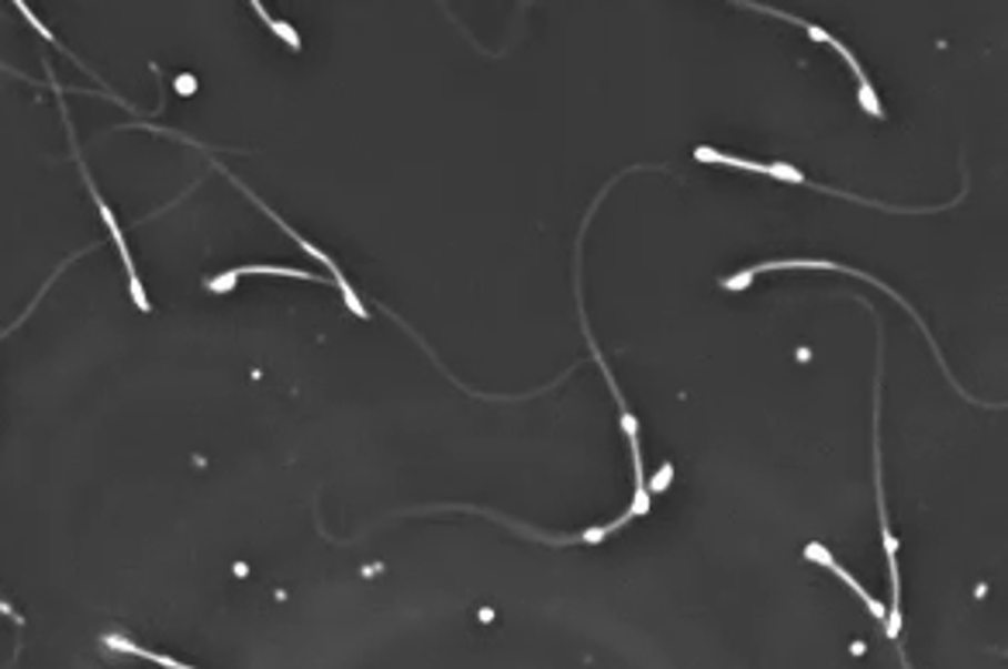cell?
I'll use <instances>...</instances> for the list:
<instances>
[{"label":"cell","instance_id":"7a4b0ae2","mask_svg":"<svg viewBox=\"0 0 1008 669\" xmlns=\"http://www.w3.org/2000/svg\"><path fill=\"white\" fill-rule=\"evenodd\" d=\"M214 170H222V176H229V180H232V183H235V186L242 190V194H245V197H249L252 204H256V207H260L263 214H270V217L276 221V229H280V232H288V235H291V239H294V242H298V245H301V249L308 252V256H311V260H319V263H322L325 270H332V280H335V286H339V294L345 297V304H350V311H353L356 317H370V314H366V304L360 301V294L353 291V283H350V280H345V273L339 270V263H335V260L329 256V252H322L319 245H311V242H308V239H304L301 232H294V229L288 225V221H283V217H280V214H276V211H273L270 204H263V201H260L256 194H252V190H249V186H242V180H239L235 173H229V170H225L222 163H214Z\"/></svg>","mask_w":1008,"mask_h":669},{"label":"cell","instance_id":"52a82bcc","mask_svg":"<svg viewBox=\"0 0 1008 669\" xmlns=\"http://www.w3.org/2000/svg\"><path fill=\"white\" fill-rule=\"evenodd\" d=\"M805 559H812V562H818V566H826L829 572H836V577H839V580H843V584H846L849 590H854V594H857V597H860V600L867 604V608H870V615H874V618H877L880 625H885V621H888V611H885V604H880V600H874V597H870V594H867V590H864V587H860V584H857L854 577H849V572H846V569H843V566H839V562H836V559H833V556H829V553L823 549V546H818V541H812V546L805 549Z\"/></svg>","mask_w":1008,"mask_h":669},{"label":"cell","instance_id":"5b68a950","mask_svg":"<svg viewBox=\"0 0 1008 669\" xmlns=\"http://www.w3.org/2000/svg\"><path fill=\"white\" fill-rule=\"evenodd\" d=\"M77 163H80L83 183H87V190H90V201L98 204V214H101L104 229H108V235H111V242H114V249H118L121 266H124V273H129V291H132V301L139 304V311H142V314H149V311H152V304H149V297H145V286H142V276H139V270H135L132 249H129V242H124V232L118 229V217H114V214H111V207L104 204L101 190H98V183H93V176H90V170H87L83 159H77Z\"/></svg>","mask_w":1008,"mask_h":669},{"label":"cell","instance_id":"277c9868","mask_svg":"<svg viewBox=\"0 0 1008 669\" xmlns=\"http://www.w3.org/2000/svg\"><path fill=\"white\" fill-rule=\"evenodd\" d=\"M412 511H474V515H484V518H494V521H501V525H508V528H515V531H525L528 538L550 541V546H571V541H602L605 535H612V531H618V528L625 525V521L618 518V521L608 525V528H591V531H584V535H546V531H535V528H528V525H522V521L504 518V515L491 511V507H481V504H425V507H404V511H397V515H412Z\"/></svg>","mask_w":1008,"mask_h":669},{"label":"cell","instance_id":"ba28073f","mask_svg":"<svg viewBox=\"0 0 1008 669\" xmlns=\"http://www.w3.org/2000/svg\"><path fill=\"white\" fill-rule=\"evenodd\" d=\"M252 11H256V14H260V18H263L266 24H270V31H276V36H280L283 42H288L291 49H301V36H298V31H294L291 24H283V21L270 18V14H266V8L260 4V0H252Z\"/></svg>","mask_w":1008,"mask_h":669},{"label":"cell","instance_id":"3957f363","mask_svg":"<svg viewBox=\"0 0 1008 669\" xmlns=\"http://www.w3.org/2000/svg\"><path fill=\"white\" fill-rule=\"evenodd\" d=\"M743 8H746V11H760V14H770V18H784V21H792V24H798L802 31H808V36H812L815 42H823V45L836 49V52L843 55V62L849 67V73H854V77H857V83H860V104H864V111H867V114H874V118H885V108H880L877 93H874V87H870V80H867L864 67H860V59L854 55V49H849L846 42H839L836 36H829L826 28H818V24H812V21H802V18L787 14V11H777V8H764V4H743Z\"/></svg>","mask_w":1008,"mask_h":669},{"label":"cell","instance_id":"6da1fadb","mask_svg":"<svg viewBox=\"0 0 1008 669\" xmlns=\"http://www.w3.org/2000/svg\"><path fill=\"white\" fill-rule=\"evenodd\" d=\"M608 190V186H605ZM605 190L597 194V201L605 197ZM597 201L591 204V211H587V217H584V225H581V239H577V266H574V283H577V314H581V328H584V338H587V348H591V356H594V363L602 366V373H605V379H608V387H612V397H615V404H618V410H622V428H625V438H628V449H633V473H636V497H633V507L622 515V521L628 525L633 518H639V515H646L649 511V490H646V476H643V453H639V422H636V414L628 410V404H625V397H622V391H618V384H615V373L608 369V359L602 356V348H597V342H594V335H591V325H587V311H584V291H581V245H584V229L591 225V217H594V207H597Z\"/></svg>","mask_w":1008,"mask_h":669},{"label":"cell","instance_id":"8992f818","mask_svg":"<svg viewBox=\"0 0 1008 669\" xmlns=\"http://www.w3.org/2000/svg\"><path fill=\"white\" fill-rule=\"evenodd\" d=\"M242 276H294V280H311V283H322V276L314 273H304V270H291V266H235L222 276H211L208 280V291L211 294H229L235 291V280Z\"/></svg>","mask_w":1008,"mask_h":669}]
</instances>
